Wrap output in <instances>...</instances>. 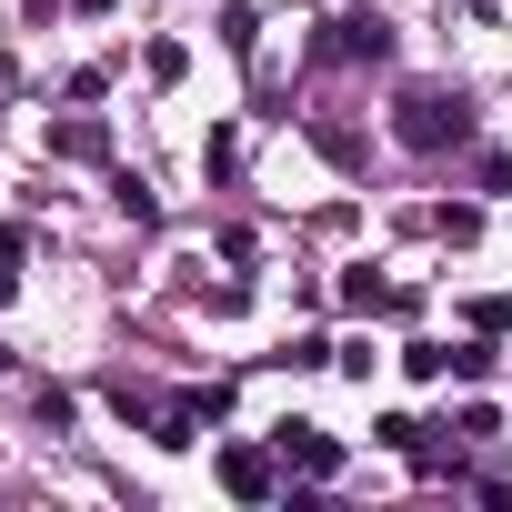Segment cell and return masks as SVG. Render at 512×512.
<instances>
[{"instance_id":"1","label":"cell","mask_w":512,"mask_h":512,"mask_svg":"<svg viewBox=\"0 0 512 512\" xmlns=\"http://www.w3.org/2000/svg\"><path fill=\"white\" fill-rule=\"evenodd\" d=\"M402 141H412V151H442V141H462V101H442V91H412V101H402Z\"/></svg>"},{"instance_id":"2","label":"cell","mask_w":512,"mask_h":512,"mask_svg":"<svg viewBox=\"0 0 512 512\" xmlns=\"http://www.w3.org/2000/svg\"><path fill=\"white\" fill-rule=\"evenodd\" d=\"M221 492H241V502H262V492H272V462L251 452V442H231V452H221Z\"/></svg>"},{"instance_id":"3","label":"cell","mask_w":512,"mask_h":512,"mask_svg":"<svg viewBox=\"0 0 512 512\" xmlns=\"http://www.w3.org/2000/svg\"><path fill=\"white\" fill-rule=\"evenodd\" d=\"M282 452H292L302 472H342V452H332V432H322V422H282Z\"/></svg>"},{"instance_id":"4","label":"cell","mask_w":512,"mask_h":512,"mask_svg":"<svg viewBox=\"0 0 512 512\" xmlns=\"http://www.w3.org/2000/svg\"><path fill=\"white\" fill-rule=\"evenodd\" d=\"M51 151H71V161H101V121H61V131H51Z\"/></svg>"},{"instance_id":"5","label":"cell","mask_w":512,"mask_h":512,"mask_svg":"<svg viewBox=\"0 0 512 512\" xmlns=\"http://www.w3.org/2000/svg\"><path fill=\"white\" fill-rule=\"evenodd\" d=\"M402 372H412V382H442V372H452V352H442V342H412V352H402Z\"/></svg>"},{"instance_id":"6","label":"cell","mask_w":512,"mask_h":512,"mask_svg":"<svg viewBox=\"0 0 512 512\" xmlns=\"http://www.w3.org/2000/svg\"><path fill=\"white\" fill-rule=\"evenodd\" d=\"M11 292H21V231L0 221V302H11Z\"/></svg>"},{"instance_id":"7","label":"cell","mask_w":512,"mask_h":512,"mask_svg":"<svg viewBox=\"0 0 512 512\" xmlns=\"http://www.w3.org/2000/svg\"><path fill=\"white\" fill-rule=\"evenodd\" d=\"M472 332H512V302H502V292H482V302H472Z\"/></svg>"},{"instance_id":"8","label":"cell","mask_w":512,"mask_h":512,"mask_svg":"<svg viewBox=\"0 0 512 512\" xmlns=\"http://www.w3.org/2000/svg\"><path fill=\"white\" fill-rule=\"evenodd\" d=\"M0 372H11V342H0Z\"/></svg>"},{"instance_id":"9","label":"cell","mask_w":512,"mask_h":512,"mask_svg":"<svg viewBox=\"0 0 512 512\" xmlns=\"http://www.w3.org/2000/svg\"><path fill=\"white\" fill-rule=\"evenodd\" d=\"M81 11H111V0H81Z\"/></svg>"}]
</instances>
